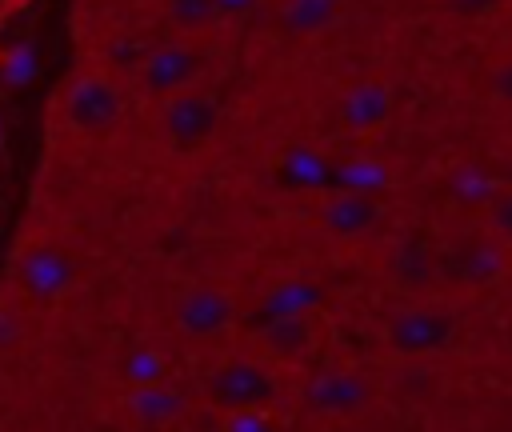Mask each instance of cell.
I'll list each match as a JSON object with an SVG mask.
<instances>
[{"label":"cell","instance_id":"cell-1","mask_svg":"<svg viewBox=\"0 0 512 432\" xmlns=\"http://www.w3.org/2000/svg\"><path fill=\"white\" fill-rule=\"evenodd\" d=\"M208 76V52L192 40V36H180V40H164V44H152L136 68H132V84L144 100L160 104L176 92H188L196 84H204Z\"/></svg>","mask_w":512,"mask_h":432},{"label":"cell","instance_id":"cell-14","mask_svg":"<svg viewBox=\"0 0 512 432\" xmlns=\"http://www.w3.org/2000/svg\"><path fill=\"white\" fill-rule=\"evenodd\" d=\"M312 316H264L260 320V340L268 352L280 360H300L312 348Z\"/></svg>","mask_w":512,"mask_h":432},{"label":"cell","instance_id":"cell-11","mask_svg":"<svg viewBox=\"0 0 512 432\" xmlns=\"http://www.w3.org/2000/svg\"><path fill=\"white\" fill-rule=\"evenodd\" d=\"M124 408L136 424L144 428H168L176 424L184 412H188V396L168 384V380H156V384H132L128 396H124Z\"/></svg>","mask_w":512,"mask_h":432},{"label":"cell","instance_id":"cell-16","mask_svg":"<svg viewBox=\"0 0 512 432\" xmlns=\"http://www.w3.org/2000/svg\"><path fill=\"white\" fill-rule=\"evenodd\" d=\"M120 376L128 388L132 384H156V380H168V360L156 348H132L120 364Z\"/></svg>","mask_w":512,"mask_h":432},{"label":"cell","instance_id":"cell-22","mask_svg":"<svg viewBox=\"0 0 512 432\" xmlns=\"http://www.w3.org/2000/svg\"><path fill=\"white\" fill-rule=\"evenodd\" d=\"M492 96H496L500 104H508V108H512V56H508L504 64H496V68H492Z\"/></svg>","mask_w":512,"mask_h":432},{"label":"cell","instance_id":"cell-5","mask_svg":"<svg viewBox=\"0 0 512 432\" xmlns=\"http://www.w3.org/2000/svg\"><path fill=\"white\" fill-rule=\"evenodd\" d=\"M280 396V384L272 376V368L256 364V360H224L204 376V400L216 412H232V408H272Z\"/></svg>","mask_w":512,"mask_h":432},{"label":"cell","instance_id":"cell-8","mask_svg":"<svg viewBox=\"0 0 512 432\" xmlns=\"http://www.w3.org/2000/svg\"><path fill=\"white\" fill-rule=\"evenodd\" d=\"M172 320L180 328V336L188 340H216L232 328L236 320V300L224 292V288H212V284H196L188 292L176 296L172 304Z\"/></svg>","mask_w":512,"mask_h":432},{"label":"cell","instance_id":"cell-15","mask_svg":"<svg viewBox=\"0 0 512 432\" xmlns=\"http://www.w3.org/2000/svg\"><path fill=\"white\" fill-rule=\"evenodd\" d=\"M164 20L176 36H204L216 28V4L212 0H160Z\"/></svg>","mask_w":512,"mask_h":432},{"label":"cell","instance_id":"cell-3","mask_svg":"<svg viewBox=\"0 0 512 432\" xmlns=\"http://www.w3.org/2000/svg\"><path fill=\"white\" fill-rule=\"evenodd\" d=\"M220 120H224V108L204 84H196L188 92H176V96L156 104V128H160L164 144L180 156L208 148L220 132Z\"/></svg>","mask_w":512,"mask_h":432},{"label":"cell","instance_id":"cell-21","mask_svg":"<svg viewBox=\"0 0 512 432\" xmlns=\"http://www.w3.org/2000/svg\"><path fill=\"white\" fill-rule=\"evenodd\" d=\"M216 4V24H232V20H244L260 0H212Z\"/></svg>","mask_w":512,"mask_h":432},{"label":"cell","instance_id":"cell-13","mask_svg":"<svg viewBox=\"0 0 512 432\" xmlns=\"http://www.w3.org/2000/svg\"><path fill=\"white\" fill-rule=\"evenodd\" d=\"M344 12V0H284L280 4V28L288 36H320L328 32Z\"/></svg>","mask_w":512,"mask_h":432},{"label":"cell","instance_id":"cell-4","mask_svg":"<svg viewBox=\"0 0 512 432\" xmlns=\"http://www.w3.org/2000/svg\"><path fill=\"white\" fill-rule=\"evenodd\" d=\"M12 276H16V288L24 292V300L56 304L76 288L80 268H76V256L68 248H60L56 240H36L16 256Z\"/></svg>","mask_w":512,"mask_h":432},{"label":"cell","instance_id":"cell-10","mask_svg":"<svg viewBox=\"0 0 512 432\" xmlns=\"http://www.w3.org/2000/svg\"><path fill=\"white\" fill-rule=\"evenodd\" d=\"M392 108H396V100L384 80H356L340 100V124L356 136H368L392 120Z\"/></svg>","mask_w":512,"mask_h":432},{"label":"cell","instance_id":"cell-23","mask_svg":"<svg viewBox=\"0 0 512 432\" xmlns=\"http://www.w3.org/2000/svg\"><path fill=\"white\" fill-rule=\"evenodd\" d=\"M16 340V324H8V316H0V344Z\"/></svg>","mask_w":512,"mask_h":432},{"label":"cell","instance_id":"cell-19","mask_svg":"<svg viewBox=\"0 0 512 432\" xmlns=\"http://www.w3.org/2000/svg\"><path fill=\"white\" fill-rule=\"evenodd\" d=\"M500 4H504V0H440V8H444L448 16H456V20H484V16H492Z\"/></svg>","mask_w":512,"mask_h":432},{"label":"cell","instance_id":"cell-20","mask_svg":"<svg viewBox=\"0 0 512 432\" xmlns=\"http://www.w3.org/2000/svg\"><path fill=\"white\" fill-rule=\"evenodd\" d=\"M488 224H492V232H496L500 240H508V244H512V192H504V196H496V200H492Z\"/></svg>","mask_w":512,"mask_h":432},{"label":"cell","instance_id":"cell-9","mask_svg":"<svg viewBox=\"0 0 512 432\" xmlns=\"http://www.w3.org/2000/svg\"><path fill=\"white\" fill-rule=\"evenodd\" d=\"M380 200L372 192H356V188H344L336 196H328L320 204V228L336 240H360L368 236L376 224H380Z\"/></svg>","mask_w":512,"mask_h":432},{"label":"cell","instance_id":"cell-6","mask_svg":"<svg viewBox=\"0 0 512 432\" xmlns=\"http://www.w3.org/2000/svg\"><path fill=\"white\" fill-rule=\"evenodd\" d=\"M300 404L324 420H352L376 404V388L368 376H360L352 368H328V372H316L304 380Z\"/></svg>","mask_w":512,"mask_h":432},{"label":"cell","instance_id":"cell-17","mask_svg":"<svg viewBox=\"0 0 512 432\" xmlns=\"http://www.w3.org/2000/svg\"><path fill=\"white\" fill-rule=\"evenodd\" d=\"M284 176H288V184H296V188H312V184H324L328 168H324V160H316L308 148H296V152H288V160H284Z\"/></svg>","mask_w":512,"mask_h":432},{"label":"cell","instance_id":"cell-18","mask_svg":"<svg viewBox=\"0 0 512 432\" xmlns=\"http://www.w3.org/2000/svg\"><path fill=\"white\" fill-rule=\"evenodd\" d=\"M220 428L268 432L272 428V416H268V408H232V412H220Z\"/></svg>","mask_w":512,"mask_h":432},{"label":"cell","instance_id":"cell-12","mask_svg":"<svg viewBox=\"0 0 512 432\" xmlns=\"http://www.w3.org/2000/svg\"><path fill=\"white\" fill-rule=\"evenodd\" d=\"M324 300V288L308 276H288V280H276L264 300H260V316H312Z\"/></svg>","mask_w":512,"mask_h":432},{"label":"cell","instance_id":"cell-2","mask_svg":"<svg viewBox=\"0 0 512 432\" xmlns=\"http://www.w3.org/2000/svg\"><path fill=\"white\" fill-rule=\"evenodd\" d=\"M60 116L80 136H108L124 120V92L104 68H84L64 84Z\"/></svg>","mask_w":512,"mask_h":432},{"label":"cell","instance_id":"cell-7","mask_svg":"<svg viewBox=\"0 0 512 432\" xmlns=\"http://www.w3.org/2000/svg\"><path fill=\"white\" fill-rule=\"evenodd\" d=\"M456 336V316L444 308H400L388 324H384V344L392 356L416 360V356H432L444 352Z\"/></svg>","mask_w":512,"mask_h":432}]
</instances>
